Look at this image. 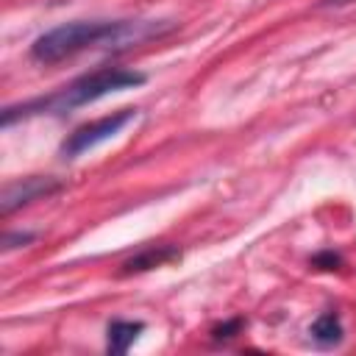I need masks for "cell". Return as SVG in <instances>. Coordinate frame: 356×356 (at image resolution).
Returning <instances> with one entry per match:
<instances>
[{
	"label": "cell",
	"instance_id": "1",
	"mask_svg": "<svg viewBox=\"0 0 356 356\" xmlns=\"http://www.w3.org/2000/svg\"><path fill=\"white\" fill-rule=\"evenodd\" d=\"M172 28V22H150V19H75L47 33L36 36L31 44V58L39 64H58L86 47H131L161 36Z\"/></svg>",
	"mask_w": 356,
	"mask_h": 356
},
{
	"label": "cell",
	"instance_id": "2",
	"mask_svg": "<svg viewBox=\"0 0 356 356\" xmlns=\"http://www.w3.org/2000/svg\"><path fill=\"white\" fill-rule=\"evenodd\" d=\"M145 75L136 70H125V67H100L95 72H86L81 78H75L70 86L58 89L50 97H39V100H28L19 106H8L3 111V125H11L17 117H31V114H64L72 111L78 106L95 103L111 92L120 89H131V86H142Z\"/></svg>",
	"mask_w": 356,
	"mask_h": 356
},
{
	"label": "cell",
	"instance_id": "3",
	"mask_svg": "<svg viewBox=\"0 0 356 356\" xmlns=\"http://www.w3.org/2000/svg\"><path fill=\"white\" fill-rule=\"evenodd\" d=\"M131 120H136V108H122V111H114L108 117H100L95 122H86L81 128H75L64 142H61V156L64 159H75L86 150H92L95 145L117 136Z\"/></svg>",
	"mask_w": 356,
	"mask_h": 356
},
{
	"label": "cell",
	"instance_id": "4",
	"mask_svg": "<svg viewBox=\"0 0 356 356\" xmlns=\"http://www.w3.org/2000/svg\"><path fill=\"white\" fill-rule=\"evenodd\" d=\"M61 189V184L50 175H31V178H22V181H14V184H6L3 195H0V214L8 217L14 214L17 209L33 203V200H42V197H50Z\"/></svg>",
	"mask_w": 356,
	"mask_h": 356
},
{
	"label": "cell",
	"instance_id": "5",
	"mask_svg": "<svg viewBox=\"0 0 356 356\" xmlns=\"http://www.w3.org/2000/svg\"><path fill=\"white\" fill-rule=\"evenodd\" d=\"M181 259V250L175 245H150L145 248L142 253L131 256L125 264H122V275H131V273H145V270H153V267H161L167 261H175Z\"/></svg>",
	"mask_w": 356,
	"mask_h": 356
},
{
	"label": "cell",
	"instance_id": "6",
	"mask_svg": "<svg viewBox=\"0 0 356 356\" xmlns=\"http://www.w3.org/2000/svg\"><path fill=\"white\" fill-rule=\"evenodd\" d=\"M145 331V323L142 320H114L111 325H108V353H114V356H120V353H125L136 339H139V334Z\"/></svg>",
	"mask_w": 356,
	"mask_h": 356
},
{
	"label": "cell",
	"instance_id": "7",
	"mask_svg": "<svg viewBox=\"0 0 356 356\" xmlns=\"http://www.w3.org/2000/svg\"><path fill=\"white\" fill-rule=\"evenodd\" d=\"M312 339L320 342V345H337L342 339V323H339V314L337 312H323L312 328H309Z\"/></svg>",
	"mask_w": 356,
	"mask_h": 356
},
{
	"label": "cell",
	"instance_id": "8",
	"mask_svg": "<svg viewBox=\"0 0 356 356\" xmlns=\"http://www.w3.org/2000/svg\"><path fill=\"white\" fill-rule=\"evenodd\" d=\"M33 239H36V234H31V231H8V234L3 236V250L25 248V245H31Z\"/></svg>",
	"mask_w": 356,
	"mask_h": 356
},
{
	"label": "cell",
	"instance_id": "9",
	"mask_svg": "<svg viewBox=\"0 0 356 356\" xmlns=\"http://www.w3.org/2000/svg\"><path fill=\"white\" fill-rule=\"evenodd\" d=\"M239 328H242V320H228V323H222V325L211 328V337H214V339H231Z\"/></svg>",
	"mask_w": 356,
	"mask_h": 356
},
{
	"label": "cell",
	"instance_id": "10",
	"mask_svg": "<svg viewBox=\"0 0 356 356\" xmlns=\"http://www.w3.org/2000/svg\"><path fill=\"white\" fill-rule=\"evenodd\" d=\"M339 256L337 253H331V250H325V253H320V256H314V267H323V270H337L339 267Z\"/></svg>",
	"mask_w": 356,
	"mask_h": 356
},
{
	"label": "cell",
	"instance_id": "11",
	"mask_svg": "<svg viewBox=\"0 0 356 356\" xmlns=\"http://www.w3.org/2000/svg\"><path fill=\"white\" fill-rule=\"evenodd\" d=\"M350 3H356V0H317V6H320V8H331V6H350Z\"/></svg>",
	"mask_w": 356,
	"mask_h": 356
}]
</instances>
